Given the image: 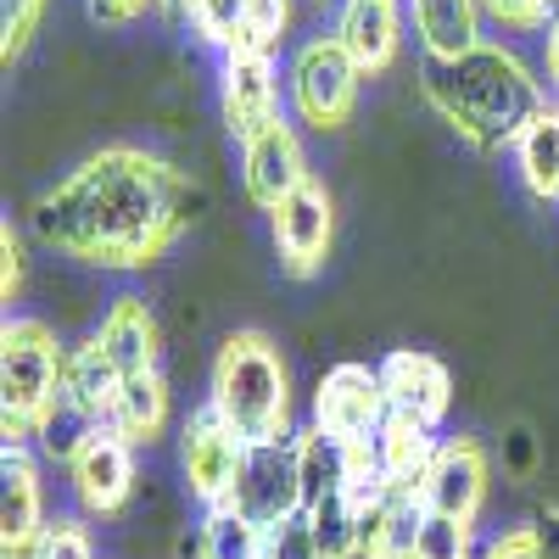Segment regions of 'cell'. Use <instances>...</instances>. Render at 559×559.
<instances>
[{"label":"cell","instance_id":"21","mask_svg":"<svg viewBox=\"0 0 559 559\" xmlns=\"http://www.w3.org/2000/svg\"><path fill=\"white\" fill-rule=\"evenodd\" d=\"M107 426L123 442H134V448H146V442L163 437V426H168V381H163V369H146V376L123 381V392H118V403L107 414Z\"/></svg>","mask_w":559,"mask_h":559},{"label":"cell","instance_id":"2","mask_svg":"<svg viewBox=\"0 0 559 559\" xmlns=\"http://www.w3.org/2000/svg\"><path fill=\"white\" fill-rule=\"evenodd\" d=\"M419 96L442 123H453L471 146L498 152L515 146L521 129L548 107L543 79L503 45H476L464 57H426L419 62Z\"/></svg>","mask_w":559,"mask_h":559},{"label":"cell","instance_id":"27","mask_svg":"<svg viewBox=\"0 0 559 559\" xmlns=\"http://www.w3.org/2000/svg\"><path fill=\"white\" fill-rule=\"evenodd\" d=\"M308 515V532L319 543L324 559H347L364 537V509L353 503V492H331V498H319L313 509H302Z\"/></svg>","mask_w":559,"mask_h":559},{"label":"cell","instance_id":"12","mask_svg":"<svg viewBox=\"0 0 559 559\" xmlns=\"http://www.w3.org/2000/svg\"><path fill=\"white\" fill-rule=\"evenodd\" d=\"M331 236H336V207H331V191L324 185H302L286 202L274 207V252L292 274H313L331 252Z\"/></svg>","mask_w":559,"mask_h":559},{"label":"cell","instance_id":"39","mask_svg":"<svg viewBox=\"0 0 559 559\" xmlns=\"http://www.w3.org/2000/svg\"><path fill=\"white\" fill-rule=\"evenodd\" d=\"M548 7H559V0H548Z\"/></svg>","mask_w":559,"mask_h":559},{"label":"cell","instance_id":"5","mask_svg":"<svg viewBox=\"0 0 559 559\" xmlns=\"http://www.w3.org/2000/svg\"><path fill=\"white\" fill-rule=\"evenodd\" d=\"M229 509L247 515L252 526L274 532L302 515V471H297V431L292 437H269V442H247L236 492Z\"/></svg>","mask_w":559,"mask_h":559},{"label":"cell","instance_id":"29","mask_svg":"<svg viewBox=\"0 0 559 559\" xmlns=\"http://www.w3.org/2000/svg\"><path fill=\"white\" fill-rule=\"evenodd\" d=\"M179 12H185V23H191L207 45H236V34H241V17H247V0H179Z\"/></svg>","mask_w":559,"mask_h":559},{"label":"cell","instance_id":"38","mask_svg":"<svg viewBox=\"0 0 559 559\" xmlns=\"http://www.w3.org/2000/svg\"><path fill=\"white\" fill-rule=\"evenodd\" d=\"M347 559H381V554H376V548H369V543H358V548H353Z\"/></svg>","mask_w":559,"mask_h":559},{"label":"cell","instance_id":"19","mask_svg":"<svg viewBox=\"0 0 559 559\" xmlns=\"http://www.w3.org/2000/svg\"><path fill=\"white\" fill-rule=\"evenodd\" d=\"M426 57H464L481 45V0H408Z\"/></svg>","mask_w":559,"mask_h":559},{"label":"cell","instance_id":"15","mask_svg":"<svg viewBox=\"0 0 559 559\" xmlns=\"http://www.w3.org/2000/svg\"><path fill=\"white\" fill-rule=\"evenodd\" d=\"M274 57L263 51H224V123L236 140L274 123Z\"/></svg>","mask_w":559,"mask_h":559},{"label":"cell","instance_id":"33","mask_svg":"<svg viewBox=\"0 0 559 559\" xmlns=\"http://www.w3.org/2000/svg\"><path fill=\"white\" fill-rule=\"evenodd\" d=\"M481 559H543V543H537V526H509L503 537L487 543Z\"/></svg>","mask_w":559,"mask_h":559},{"label":"cell","instance_id":"16","mask_svg":"<svg viewBox=\"0 0 559 559\" xmlns=\"http://www.w3.org/2000/svg\"><path fill=\"white\" fill-rule=\"evenodd\" d=\"M96 342L123 369V381L157 369V353H163V331H157V313L146 308V297H112L96 324Z\"/></svg>","mask_w":559,"mask_h":559},{"label":"cell","instance_id":"17","mask_svg":"<svg viewBox=\"0 0 559 559\" xmlns=\"http://www.w3.org/2000/svg\"><path fill=\"white\" fill-rule=\"evenodd\" d=\"M336 39L347 45V57L364 73H386L397 62V39H403V12L397 0H342Z\"/></svg>","mask_w":559,"mask_h":559},{"label":"cell","instance_id":"28","mask_svg":"<svg viewBox=\"0 0 559 559\" xmlns=\"http://www.w3.org/2000/svg\"><path fill=\"white\" fill-rule=\"evenodd\" d=\"M414 559H476V526L471 521H453V515H431V509H426Z\"/></svg>","mask_w":559,"mask_h":559},{"label":"cell","instance_id":"37","mask_svg":"<svg viewBox=\"0 0 559 559\" xmlns=\"http://www.w3.org/2000/svg\"><path fill=\"white\" fill-rule=\"evenodd\" d=\"M543 57H548V84H554V96H559V7L543 28Z\"/></svg>","mask_w":559,"mask_h":559},{"label":"cell","instance_id":"35","mask_svg":"<svg viewBox=\"0 0 559 559\" xmlns=\"http://www.w3.org/2000/svg\"><path fill=\"white\" fill-rule=\"evenodd\" d=\"M0 252H7V280H0V292H7V302H12L17 280H23V247H17V236H12V224L0 229Z\"/></svg>","mask_w":559,"mask_h":559},{"label":"cell","instance_id":"26","mask_svg":"<svg viewBox=\"0 0 559 559\" xmlns=\"http://www.w3.org/2000/svg\"><path fill=\"white\" fill-rule=\"evenodd\" d=\"M263 526L236 515L229 503H213L197 526V559H263Z\"/></svg>","mask_w":559,"mask_h":559},{"label":"cell","instance_id":"14","mask_svg":"<svg viewBox=\"0 0 559 559\" xmlns=\"http://www.w3.org/2000/svg\"><path fill=\"white\" fill-rule=\"evenodd\" d=\"M0 481H7V492H0V548H7V559H28L39 532L51 526L45 521L39 464L23 448H7V459H0Z\"/></svg>","mask_w":559,"mask_h":559},{"label":"cell","instance_id":"4","mask_svg":"<svg viewBox=\"0 0 559 559\" xmlns=\"http://www.w3.org/2000/svg\"><path fill=\"white\" fill-rule=\"evenodd\" d=\"M68 381V347L45 319H7L0 331V431L7 448L34 442L39 414Z\"/></svg>","mask_w":559,"mask_h":559},{"label":"cell","instance_id":"32","mask_svg":"<svg viewBox=\"0 0 559 559\" xmlns=\"http://www.w3.org/2000/svg\"><path fill=\"white\" fill-rule=\"evenodd\" d=\"M481 17H492L503 28H548L554 7L548 0H481Z\"/></svg>","mask_w":559,"mask_h":559},{"label":"cell","instance_id":"23","mask_svg":"<svg viewBox=\"0 0 559 559\" xmlns=\"http://www.w3.org/2000/svg\"><path fill=\"white\" fill-rule=\"evenodd\" d=\"M62 392L79 397V403L107 426V414H112V403H118V392H123V369L107 358V347H102L96 336H90V342L68 347V381H62Z\"/></svg>","mask_w":559,"mask_h":559},{"label":"cell","instance_id":"13","mask_svg":"<svg viewBox=\"0 0 559 559\" xmlns=\"http://www.w3.org/2000/svg\"><path fill=\"white\" fill-rule=\"evenodd\" d=\"M68 481L90 515H118L134 492V442H123L112 426H102L68 464Z\"/></svg>","mask_w":559,"mask_h":559},{"label":"cell","instance_id":"25","mask_svg":"<svg viewBox=\"0 0 559 559\" xmlns=\"http://www.w3.org/2000/svg\"><path fill=\"white\" fill-rule=\"evenodd\" d=\"M102 431V419L90 414L79 397H68V392H57L51 397V408L39 414V426H34V448L45 453V459H57V464H73L79 459V448Z\"/></svg>","mask_w":559,"mask_h":559},{"label":"cell","instance_id":"7","mask_svg":"<svg viewBox=\"0 0 559 559\" xmlns=\"http://www.w3.org/2000/svg\"><path fill=\"white\" fill-rule=\"evenodd\" d=\"M386 386H381V369L369 364H336L319 376V392H313V426L331 431L342 442H369L381 426H386Z\"/></svg>","mask_w":559,"mask_h":559},{"label":"cell","instance_id":"6","mask_svg":"<svg viewBox=\"0 0 559 559\" xmlns=\"http://www.w3.org/2000/svg\"><path fill=\"white\" fill-rule=\"evenodd\" d=\"M358 79L364 68L347 57V45L336 34H319L292 57V107L313 129H342L358 102Z\"/></svg>","mask_w":559,"mask_h":559},{"label":"cell","instance_id":"22","mask_svg":"<svg viewBox=\"0 0 559 559\" xmlns=\"http://www.w3.org/2000/svg\"><path fill=\"white\" fill-rule=\"evenodd\" d=\"M297 471H302V509H313L319 498H331V492H347V481H353V442L319 431V426H302L297 431Z\"/></svg>","mask_w":559,"mask_h":559},{"label":"cell","instance_id":"8","mask_svg":"<svg viewBox=\"0 0 559 559\" xmlns=\"http://www.w3.org/2000/svg\"><path fill=\"white\" fill-rule=\"evenodd\" d=\"M241 459H247V442L229 431L213 408L185 419V431H179V471H185L191 498H202L207 509L213 503H229L236 476H241Z\"/></svg>","mask_w":559,"mask_h":559},{"label":"cell","instance_id":"18","mask_svg":"<svg viewBox=\"0 0 559 559\" xmlns=\"http://www.w3.org/2000/svg\"><path fill=\"white\" fill-rule=\"evenodd\" d=\"M437 448H442V442H437L431 426H419V419H408V414H386V426L376 431V453H381L386 487L419 492V481H426Z\"/></svg>","mask_w":559,"mask_h":559},{"label":"cell","instance_id":"9","mask_svg":"<svg viewBox=\"0 0 559 559\" xmlns=\"http://www.w3.org/2000/svg\"><path fill=\"white\" fill-rule=\"evenodd\" d=\"M487 481H492V471H487L481 442L476 437H453V442L437 448L426 481H419V503H426L431 515H453V521L476 526L481 503H487Z\"/></svg>","mask_w":559,"mask_h":559},{"label":"cell","instance_id":"34","mask_svg":"<svg viewBox=\"0 0 559 559\" xmlns=\"http://www.w3.org/2000/svg\"><path fill=\"white\" fill-rule=\"evenodd\" d=\"M163 0H90V17L96 23H129L140 12H157Z\"/></svg>","mask_w":559,"mask_h":559},{"label":"cell","instance_id":"1","mask_svg":"<svg viewBox=\"0 0 559 559\" xmlns=\"http://www.w3.org/2000/svg\"><path fill=\"white\" fill-rule=\"evenodd\" d=\"M197 207L202 191L174 163L107 146L34 202V236L96 269H146L191 229Z\"/></svg>","mask_w":559,"mask_h":559},{"label":"cell","instance_id":"30","mask_svg":"<svg viewBox=\"0 0 559 559\" xmlns=\"http://www.w3.org/2000/svg\"><path fill=\"white\" fill-rule=\"evenodd\" d=\"M286 23H292V0H247L241 34H236L229 51H263L269 57L280 45V34H286Z\"/></svg>","mask_w":559,"mask_h":559},{"label":"cell","instance_id":"31","mask_svg":"<svg viewBox=\"0 0 559 559\" xmlns=\"http://www.w3.org/2000/svg\"><path fill=\"white\" fill-rule=\"evenodd\" d=\"M28 559H96V537H90L84 521L57 515L51 526L39 532V543L28 548Z\"/></svg>","mask_w":559,"mask_h":559},{"label":"cell","instance_id":"36","mask_svg":"<svg viewBox=\"0 0 559 559\" xmlns=\"http://www.w3.org/2000/svg\"><path fill=\"white\" fill-rule=\"evenodd\" d=\"M537 526V543H543V559H559V503H548L543 515L532 521Z\"/></svg>","mask_w":559,"mask_h":559},{"label":"cell","instance_id":"10","mask_svg":"<svg viewBox=\"0 0 559 559\" xmlns=\"http://www.w3.org/2000/svg\"><path fill=\"white\" fill-rule=\"evenodd\" d=\"M241 179H247V197L258 207H280L292 191H302L308 185V163H302V140L286 118L263 123L258 134L241 140Z\"/></svg>","mask_w":559,"mask_h":559},{"label":"cell","instance_id":"24","mask_svg":"<svg viewBox=\"0 0 559 559\" xmlns=\"http://www.w3.org/2000/svg\"><path fill=\"white\" fill-rule=\"evenodd\" d=\"M509 152H515V168L526 179V191L537 202H559V107H543Z\"/></svg>","mask_w":559,"mask_h":559},{"label":"cell","instance_id":"3","mask_svg":"<svg viewBox=\"0 0 559 559\" xmlns=\"http://www.w3.org/2000/svg\"><path fill=\"white\" fill-rule=\"evenodd\" d=\"M207 408L224 419L241 442H269L292 437V376L286 358L263 331H236L224 336L213 358V392Z\"/></svg>","mask_w":559,"mask_h":559},{"label":"cell","instance_id":"20","mask_svg":"<svg viewBox=\"0 0 559 559\" xmlns=\"http://www.w3.org/2000/svg\"><path fill=\"white\" fill-rule=\"evenodd\" d=\"M419 521H426V503H419V492L386 487L376 503L364 509V537H358V543H369L381 559H414Z\"/></svg>","mask_w":559,"mask_h":559},{"label":"cell","instance_id":"11","mask_svg":"<svg viewBox=\"0 0 559 559\" xmlns=\"http://www.w3.org/2000/svg\"><path fill=\"white\" fill-rule=\"evenodd\" d=\"M381 386H386V403L392 414H408L419 419V426H442L448 408H453V376H448V364L431 358V353H419V347H392L381 358Z\"/></svg>","mask_w":559,"mask_h":559}]
</instances>
